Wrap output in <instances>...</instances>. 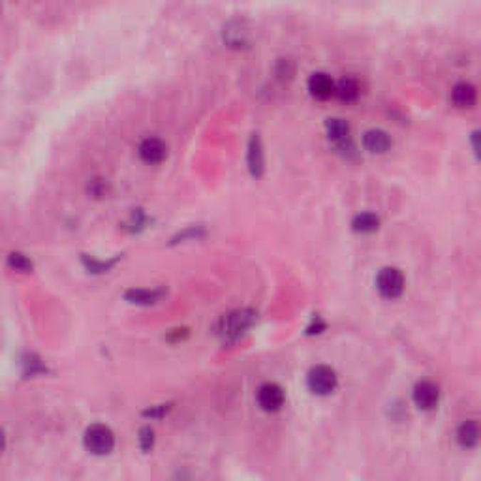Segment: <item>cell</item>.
<instances>
[{"instance_id": "6da1fadb", "label": "cell", "mask_w": 481, "mask_h": 481, "mask_svg": "<svg viewBox=\"0 0 481 481\" xmlns=\"http://www.w3.org/2000/svg\"><path fill=\"white\" fill-rule=\"evenodd\" d=\"M83 442L93 455H109L115 448V435L108 425L94 423L85 430Z\"/></svg>"}, {"instance_id": "7a4b0ae2", "label": "cell", "mask_w": 481, "mask_h": 481, "mask_svg": "<svg viewBox=\"0 0 481 481\" xmlns=\"http://www.w3.org/2000/svg\"><path fill=\"white\" fill-rule=\"evenodd\" d=\"M406 286L403 271L397 267H383L376 276V288L382 297L386 299H397L400 297Z\"/></svg>"}, {"instance_id": "3957f363", "label": "cell", "mask_w": 481, "mask_h": 481, "mask_svg": "<svg viewBox=\"0 0 481 481\" xmlns=\"http://www.w3.org/2000/svg\"><path fill=\"white\" fill-rule=\"evenodd\" d=\"M309 389L316 395H329L336 388V374L331 367L327 365H318L306 376Z\"/></svg>"}, {"instance_id": "277c9868", "label": "cell", "mask_w": 481, "mask_h": 481, "mask_svg": "<svg viewBox=\"0 0 481 481\" xmlns=\"http://www.w3.org/2000/svg\"><path fill=\"white\" fill-rule=\"evenodd\" d=\"M284 389L280 388L279 383L267 382L258 389V404L265 412H279L284 406Z\"/></svg>"}, {"instance_id": "5b68a950", "label": "cell", "mask_w": 481, "mask_h": 481, "mask_svg": "<svg viewBox=\"0 0 481 481\" xmlns=\"http://www.w3.org/2000/svg\"><path fill=\"white\" fill-rule=\"evenodd\" d=\"M250 324H252L250 312H233L226 316L220 324V335L224 336V341H235Z\"/></svg>"}, {"instance_id": "8992f818", "label": "cell", "mask_w": 481, "mask_h": 481, "mask_svg": "<svg viewBox=\"0 0 481 481\" xmlns=\"http://www.w3.org/2000/svg\"><path fill=\"white\" fill-rule=\"evenodd\" d=\"M414 403L421 410H435L440 403V389L435 382L423 380L414 388Z\"/></svg>"}, {"instance_id": "52a82bcc", "label": "cell", "mask_w": 481, "mask_h": 481, "mask_svg": "<svg viewBox=\"0 0 481 481\" xmlns=\"http://www.w3.org/2000/svg\"><path fill=\"white\" fill-rule=\"evenodd\" d=\"M326 132L327 138L335 143L338 149L344 147H352V138H350V125L344 119L333 117V119L326 120Z\"/></svg>"}, {"instance_id": "ba28073f", "label": "cell", "mask_w": 481, "mask_h": 481, "mask_svg": "<svg viewBox=\"0 0 481 481\" xmlns=\"http://www.w3.org/2000/svg\"><path fill=\"white\" fill-rule=\"evenodd\" d=\"M391 145H393L391 135L382 128H371L363 135V147L373 155H382V152L391 149Z\"/></svg>"}, {"instance_id": "9c48e42d", "label": "cell", "mask_w": 481, "mask_h": 481, "mask_svg": "<svg viewBox=\"0 0 481 481\" xmlns=\"http://www.w3.org/2000/svg\"><path fill=\"white\" fill-rule=\"evenodd\" d=\"M140 158L147 164H160L167 155V147L166 143L158 138H147L140 143Z\"/></svg>"}, {"instance_id": "30bf717a", "label": "cell", "mask_w": 481, "mask_h": 481, "mask_svg": "<svg viewBox=\"0 0 481 481\" xmlns=\"http://www.w3.org/2000/svg\"><path fill=\"white\" fill-rule=\"evenodd\" d=\"M309 90L318 100L331 98L333 94H335V81L327 73L316 72L309 79Z\"/></svg>"}, {"instance_id": "8fae6325", "label": "cell", "mask_w": 481, "mask_h": 481, "mask_svg": "<svg viewBox=\"0 0 481 481\" xmlns=\"http://www.w3.org/2000/svg\"><path fill=\"white\" fill-rule=\"evenodd\" d=\"M249 167H250V173H252L254 177H259L262 173H264V167H265L264 147H262V140H259L258 134H254L252 138H250Z\"/></svg>"}, {"instance_id": "7c38bea8", "label": "cell", "mask_w": 481, "mask_h": 481, "mask_svg": "<svg viewBox=\"0 0 481 481\" xmlns=\"http://www.w3.org/2000/svg\"><path fill=\"white\" fill-rule=\"evenodd\" d=\"M476 98H477L476 87L472 83H466V81L457 83L455 87H453V90H451V100H453V104L460 109L472 108V105L476 104Z\"/></svg>"}, {"instance_id": "4fadbf2b", "label": "cell", "mask_w": 481, "mask_h": 481, "mask_svg": "<svg viewBox=\"0 0 481 481\" xmlns=\"http://www.w3.org/2000/svg\"><path fill=\"white\" fill-rule=\"evenodd\" d=\"M457 440L462 448H476L480 442V425L476 419H468L457 430Z\"/></svg>"}, {"instance_id": "5bb4252c", "label": "cell", "mask_w": 481, "mask_h": 481, "mask_svg": "<svg viewBox=\"0 0 481 481\" xmlns=\"http://www.w3.org/2000/svg\"><path fill=\"white\" fill-rule=\"evenodd\" d=\"M335 96L342 102H353L359 96V83H357V79L353 78H342L338 83L335 85Z\"/></svg>"}, {"instance_id": "9a60e30c", "label": "cell", "mask_w": 481, "mask_h": 481, "mask_svg": "<svg viewBox=\"0 0 481 481\" xmlns=\"http://www.w3.org/2000/svg\"><path fill=\"white\" fill-rule=\"evenodd\" d=\"M160 291L145 290V288H132L125 294L126 301L132 305H155L156 301L160 299Z\"/></svg>"}, {"instance_id": "2e32d148", "label": "cell", "mask_w": 481, "mask_h": 481, "mask_svg": "<svg viewBox=\"0 0 481 481\" xmlns=\"http://www.w3.org/2000/svg\"><path fill=\"white\" fill-rule=\"evenodd\" d=\"M380 226V218L374 212H361L353 218L352 228L359 233H373Z\"/></svg>"}, {"instance_id": "e0dca14e", "label": "cell", "mask_w": 481, "mask_h": 481, "mask_svg": "<svg viewBox=\"0 0 481 481\" xmlns=\"http://www.w3.org/2000/svg\"><path fill=\"white\" fill-rule=\"evenodd\" d=\"M8 265H10L14 271H19V273H31L32 267H34L31 259L26 258L25 254L21 252H11L10 256H8Z\"/></svg>"}, {"instance_id": "ac0fdd59", "label": "cell", "mask_w": 481, "mask_h": 481, "mask_svg": "<svg viewBox=\"0 0 481 481\" xmlns=\"http://www.w3.org/2000/svg\"><path fill=\"white\" fill-rule=\"evenodd\" d=\"M152 445H155V433H152V429H150V427H143V429L140 430V448H141V451L149 453V451L152 450Z\"/></svg>"}, {"instance_id": "d6986e66", "label": "cell", "mask_w": 481, "mask_h": 481, "mask_svg": "<svg viewBox=\"0 0 481 481\" xmlns=\"http://www.w3.org/2000/svg\"><path fill=\"white\" fill-rule=\"evenodd\" d=\"M4 448H6V433L0 429V453L4 451Z\"/></svg>"}]
</instances>
